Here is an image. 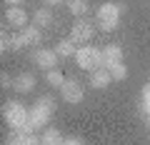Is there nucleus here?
Segmentation results:
<instances>
[{"label": "nucleus", "mask_w": 150, "mask_h": 145, "mask_svg": "<svg viewBox=\"0 0 150 145\" xmlns=\"http://www.w3.org/2000/svg\"><path fill=\"white\" fill-rule=\"evenodd\" d=\"M3 118L13 128V133H35L30 125V108H25L18 100H10L3 105Z\"/></svg>", "instance_id": "nucleus-1"}, {"label": "nucleus", "mask_w": 150, "mask_h": 145, "mask_svg": "<svg viewBox=\"0 0 150 145\" xmlns=\"http://www.w3.org/2000/svg\"><path fill=\"white\" fill-rule=\"evenodd\" d=\"M125 13V3H103L100 8H98L95 18H98V28H100L103 33H112L118 30L120 25V15Z\"/></svg>", "instance_id": "nucleus-2"}, {"label": "nucleus", "mask_w": 150, "mask_h": 145, "mask_svg": "<svg viewBox=\"0 0 150 145\" xmlns=\"http://www.w3.org/2000/svg\"><path fill=\"white\" fill-rule=\"evenodd\" d=\"M55 108H58V105H55V100L50 95H43V98H38V100H35V105L30 108V125H33L35 133L45 128V123L53 118Z\"/></svg>", "instance_id": "nucleus-3"}, {"label": "nucleus", "mask_w": 150, "mask_h": 145, "mask_svg": "<svg viewBox=\"0 0 150 145\" xmlns=\"http://www.w3.org/2000/svg\"><path fill=\"white\" fill-rule=\"evenodd\" d=\"M75 63H78V68L93 73V70L103 68V50L93 48V45H80L78 53H75Z\"/></svg>", "instance_id": "nucleus-4"}, {"label": "nucleus", "mask_w": 150, "mask_h": 145, "mask_svg": "<svg viewBox=\"0 0 150 145\" xmlns=\"http://www.w3.org/2000/svg\"><path fill=\"white\" fill-rule=\"evenodd\" d=\"M93 35H95V25H93L88 18H78V20L73 23V28H70V40H73V43L85 45Z\"/></svg>", "instance_id": "nucleus-5"}, {"label": "nucleus", "mask_w": 150, "mask_h": 145, "mask_svg": "<svg viewBox=\"0 0 150 145\" xmlns=\"http://www.w3.org/2000/svg\"><path fill=\"white\" fill-rule=\"evenodd\" d=\"M30 60L38 65L40 70H53L55 65H58V60H60V55L55 53V50H50V48H33V53H30Z\"/></svg>", "instance_id": "nucleus-6"}, {"label": "nucleus", "mask_w": 150, "mask_h": 145, "mask_svg": "<svg viewBox=\"0 0 150 145\" xmlns=\"http://www.w3.org/2000/svg\"><path fill=\"white\" fill-rule=\"evenodd\" d=\"M60 95H63L65 103H70V105H78V103H83V98H85V90H83V85L78 80H73V78H65L63 88H60Z\"/></svg>", "instance_id": "nucleus-7"}, {"label": "nucleus", "mask_w": 150, "mask_h": 145, "mask_svg": "<svg viewBox=\"0 0 150 145\" xmlns=\"http://www.w3.org/2000/svg\"><path fill=\"white\" fill-rule=\"evenodd\" d=\"M25 48V43H23L20 33H0V50L3 53H18V50Z\"/></svg>", "instance_id": "nucleus-8"}, {"label": "nucleus", "mask_w": 150, "mask_h": 145, "mask_svg": "<svg viewBox=\"0 0 150 145\" xmlns=\"http://www.w3.org/2000/svg\"><path fill=\"white\" fill-rule=\"evenodd\" d=\"M123 63V48L118 43H110L103 48V68H112V65Z\"/></svg>", "instance_id": "nucleus-9"}, {"label": "nucleus", "mask_w": 150, "mask_h": 145, "mask_svg": "<svg viewBox=\"0 0 150 145\" xmlns=\"http://www.w3.org/2000/svg\"><path fill=\"white\" fill-rule=\"evenodd\" d=\"M20 38L25 43V48H40V43H43V30L38 25H28V28L20 30Z\"/></svg>", "instance_id": "nucleus-10"}, {"label": "nucleus", "mask_w": 150, "mask_h": 145, "mask_svg": "<svg viewBox=\"0 0 150 145\" xmlns=\"http://www.w3.org/2000/svg\"><path fill=\"white\" fill-rule=\"evenodd\" d=\"M5 20L10 23L13 28H18V30H23V28H28V13L23 10L20 5H13L10 10H5Z\"/></svg>", "instance_id": "nucleus-11"}, {"label": "nucleus", "mask_w": 150, "mask_h": 145, "mask_svg": "<svg viewBox=\"0 0 150 145\" xmlns=\"http://www.w3.org/2000/svg\"><path fill=\"white\" fill-rule=\"evenodd\" d=\"M110 83H112V75L108 68H98L90 73V88H95V90H105Z\"/></svg>", "instance_id": "nucleus-12"}, {"label": "nucleus", "mask_w": 150, "mask_h": 145, "mask_svg": "<svg viewBox=\"0 0 150 145\" xmlns=\"http://www.w3.org/2000/svg\"><path fill=\"white\" fill-rule=\"evenodd\" d=\"M33 88H35V75L33 73H20L15 78V83H13V90L15 93H30Z\"/></svg>", "instance_id": "nucleus-13"}, {"label": "nucleus", "mask_w": 150, "mask_h": 145, "mask_svg": "<svg viewBox=\"0 0 150 145\" xmlns=\"http://www.w3.org/2000/svg\"><path fill=\"white\" fill-rule=\"evenodd\" d=\"M8 145H40V138L35 133H13Z\"/></svg>", "instance_id": "nucleus-14"}, {"label": "nucleus", "mask_w": 150, "mask_h": 145, "mask_svg": "<svg viewBox=\"0 0 150 145\" xmlns=\"http://www.w3.org/2000/svg\"><path fill=\"white\" fill-rule=\"evenodd\" d=\"M53 23H55L53 20V13H50L48 8H40V10L33 13V25H38L40 30H43V28H50Z\"/></svg>", "instance_id": "nucleus-15"}, {"label": "nucleus", "mask_w": 150, "mask_h": 145, "mask_svg": "<svg viewBox=\"0 0 150 145\" xmlns=\"http://www.w3.org/2000/svg\"><path fill=\"white\" fill-rule=\"evenodd\" d=\"M53 50L60 55V58H75V53H78V43H73L70 38H68V40L63 38V40H60V43L55 45Z\"/></svg>", "instance_id": "nucleus-16"}, {"label": "nucleus", "mask_w": 150, "mask_h": 145, "mask_svg": "<svg viewBox=\"0 0 150 145\" xmlns=\"http://www.w3.org/2000/svg\"><path fill=\"white\" fill-rule=\"evenodd\" d=\"M40 145H63V135L58 128H45V133L40 135Z\"/></svg>", "instance_id": "nucleus-17"}, {"label": "nucleus", "mask_w": 150, "mask_h": 145, "mask_svg": "<svg viewBox=\"0 0 150 145\" xmlns=\"http://www.w3.org/2000/svg\"><path fill=\"white\" fill-rule=\"evenodd\" d=\"M68 10L73 13V15L83 18L88 10H90V3H88V0H68Z\"/></svg>", "instance_id": "nucleus-18"}, {"label": "nucleus", "mask_w": 150, "mask_h": 145, "mask_svg": "<svg viewBox=\"0 0 150 145\" xmlns=\"http://www.w3.org/2000/svg\"><path fill=\"white\" fill-rule=\"evenodd\" d=\"M45 80H48V85L50 88H63V83H65V75L63 73H60L58 68H53V70H48V73H45Z\"/></svg>", "instance_id": "nucleus-19"}, {"label": "nucleus", "mask_w": 150, "mask_h": 145, "mask_svg": "<svg viewBox=\"0 0 150 145\" xmlns=\"http://www.w3.org/2000/svg\"><path fill=\"white\" fill-rule=\"evenodd\" d=\"M108 70H110L112 80H125V78H128V68H125V63H118V65H112V68H108Z\"/></svg>", "instance_id": "nucleus-20"}, {"label": "nucleus", "mask_w": 150, "mask_h": 145, "mask_svg": "<svg viewBox=\"0 0 150 145\" xmlns=\"http://www.w3.org/2000/svg\"><path fill=\"white\" fill-rule=\"evenodd\" d=\"M143 113L150 115V83L143 88Z\"/></svg>", "instance_id": "nucleus-21"}, {"label": "nucleus", "mask_w": 150, "mask_h": 145, "mask_svg": "<svg viewBox=\"0 0 150 145\" xmlns=\"http://www.w3.org/2000/svg\"><path fill=\"white\" fill-rule=\"evenodd\" d=\"M13 83H15V80H13L8 73H3V75H0V85H3V88H13Z\"/></svg>", "instance_id": "nucleus-22"}, {"label": "nucleus", "mask_w": 150, "mask_h": 145, "mask_svg": "<svg viewBox=\"0 0 150 145\" xmlns=\"http://www.w3.org/2000/svg\"><path fill=\"white\" fill-rule=\"evenodd\" d=\"M63 145H83V140H80V138H65Z\"/></svg>", "instance_id": "nucleus-23"}, {"label": "nucleus", "mask_w": 150, "mask_h": 145, "mask_svg": "<svg viewBox=\"0 0 150 145\" xmlns=\"http://www.w3.org/2000/svg\"><path fill=\"white\" fill-rule=\"evenodd\" d=\"M63 3H68V0H45V5L55 8V5H63Z\"/></svg>", "instance_id": "nucleus-24"}, {"label": "nucleus", "mask_w": 150, "mask_h": 145, "mask_svg": "<svg viewBox=\"0 0 150 145\" xmlns=\"http://www.w3.org/2000/svg\"><path fill=\"white\" fill-rule=\"evenodd\" d=\"M5 3H8V5H10V8H13V5H20L23 0H5Z\"/></svg>", "instance_id": "nucleus-25"}]
</instances>
